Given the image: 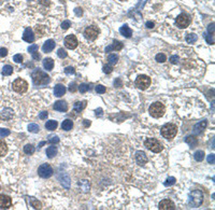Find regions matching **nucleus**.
Here are the masks:
<instances>
[{"instance_id": "0eeeda50", "label": "nucleus", "mask_w": 215, "mask_h": 210, "mask_svg": "<svg viewBox=\"0 0 215 210\" xmlns=\"http://www.w3.org/2000/svg\"><path fill=\"white\" fill-rule=\"evenodd\" d=\"M12 88H13L14 92L20 93V94H23V93H25L28 90V83L24 80V79L18 78L13 82Z\"/></svg>"}, {"instance_id": "09e8293b", "label": "nucleus", "mask_w": 215, "mask_h": 210, "mask_svg": "<svg viewBox=\"0 0 215 210\" xmlns=\"http://www.w3.org/2000/svg\"><path fill=\"white\" fill-rule=\"evenodd\" d=\"M70 26H71V22H70V21H65V22H62V28L64 30L69 29Z\"/></svg>"}, {"instance_id": "4d7b16f0", "label": "nucleus", "mask_w": 215, "mask_h": 210, "mask_svg": "<svg viewBox=\"0 0 215 210\" xmlns=\"http://www.w3.org/2000/svg\"><path fill=\"white\" fill-rule=\"evenodd\" d=\"M114 85H115V86H117V87H121V86L123 85V82H121V80L120 78H118V79H116V80H115V82H114Z\"/></svg>"}, {"instance_id": "79ce46f5", "label": "nucleus", "mask_w": 215, "mask_h": 210, "mask_svg": "<svg viewBox=\"0 0 215 210\" xmlns=\"http://www.w3.org/2000/svg\"><path fill=\"white\" fill-rule=\"evenodd\" d=\"M10 135V130L7 129V128H0V137L3 138V137H7Z\"/></svg>"}, {"instance_id": "a18cd8bd", "label": "nucleus", "mask_w": 215, "mask_h": 210, "mask_svg": "<svg viewBox=\"0 0 215 210\" xmlns=\"http://www.w3.org/2000/svg\"><path fill=\"white\" fill-rule=\"evenodd\" d=\"M65 73H66V74H74V73H75V69H74L73 67H71V66L66 67V68H65Z\"/></svg>"}, {"instance_id": "e2e57ef3", "label": "nucleus", "mask_w": 215, "mask_h": 210, "mask_svg": "<svg viewBox=\"0 0 215 210\" xmlns=\"http://www.w3.org/2000/svg\"><path fill=\"white\" fill-rule=\"evenodd\" d=\"M120 1H126V0H120Z\"/></svg>"}, {"instance_id": "4be33fe9", "label": "nucleus", "mask_w": 215, "mask_h": 210, "mask_svg": "<svg viewBox=\"0 0 215 210\" xmlns=\"http://www.w3.org/2000/svg\"><path fill=\"white\" fill-rule=\"evenodd\" d=\"M123 49V43L121 41H115L112 45H109L106 48V52H111V51H121Z\"/></svg>"}, {"instance_id": "f03ea898", "label": "nucleus", "mask_w": 215, "mask_h": 210, "mask_svg": "<svg viewBox=\"0 0 215 210\" xmlns=\"http://www.w3.org/2000/svg\"><path fill=\"white\" fill-rule=\"evenodd\" d=\"M161 136L165 137L166 139H173L175 136H176V133H177V127L176 125L172 124V123H167L161 127Z\"/></svg>"}, {"instance_id": "a211bd4d", "label": "nucleus", "mask_w": 215, "mask_h": 210, "mask_svg": "<svg viewBox=\"0 0 215 210\" xmlns=\"http://www.w3.org/2000/svg\"><path fill=\"white\" fill-rule=\"evenodd\" d=\"M66 94V87L62 84H57V85L54 87V95L57 97H62Z\"/></svg>"}, {"instance_id": "bf43d9fd", "label": "nucleus", "mask_w": 215, "mask_h": 210, "mask_svg": "<svg viewBox=\"0 0 215 210\" xmlns=\"http://www.w3.org/2000/svg\"><path fill=\"white\" fill-rule=\"evenodd\" d=\"M146 27L148 28H154V26H155V23L154 22H146Z\"/></svg>"}, {"instance_id": "c9c22d12", "label": "nucleus", "mask_w": 215, "mask_h": 210, "mask_svg": "<svg viewBox=\"0 0 215 210\" xmlns=\"http://www.w3.org/2000/svg\"><path fill=\"white\" fill-rule=\"evenodd\" d=\"M30 204H31V206L36 209L41 208V203L39 202V200H37L36 198H30Z\"/></svg>"}, {"instance_id": "2f4dec72", "label": "nucleus", "mask_w": 215, "mask_h": 210, "mask_svg": "<svg viewBox=\"0 0 215 210\" xmlns=\"http://www.w3.org/2000/svg\"><path fill=\"white\" fill-rule=\"evenodd\" d=\"M185 141H186V143H188L189 146H190V148H194V147L197 146V143H198L197 139H196L194 136H189V137H187V138L185 139Z\"/></svg>"}, {"instance_id": "5701e85b", "label": "nucleus", "mask_w": 215, "mask_h": 210, "mask_svg": "<svg viewBox=\"0 0 215 210\" xmlns=\"http://www.w3.org/2000/svg\"><path fill=\"white\" fill-rule=\"evenodd\" d=\"M43 67L44 69H46L48 71H51V70H53L54 68V60L53 58H50V57H46L43 59Z\"/></svg>"}, {"instance_id": "ddd939ff", "label": "nucleus", "mask_w": 215, "mask_h": 210, "mask_svg": "<svg viewBox=\"0 0 215 210\" xmlns=\"http://www.w3.org/2000/svg\"><path fill=\"white\" fill-rule=\"evenodd\" d=\"M158 208L161 209V210H172V209H175V205L174 203L172 202V200L170 199H163L161 200V202L159 203V206H158Z\"/></svg>"}, {"instance_id": "f257e3e1", "label": "nucleus", "mask_w": 215, "mask_h": 210, "mask_svg": "<svg viewBox=\"0 0 215 210\" xmlns=\"http://www.w3.org/2000/svg\"><path fill=\"white\" fill-rule=\"evenodd\" d=\"M31 78H32V82H34L36 86H45L51 82L50 76H48V73H45L44 71L39 69L34 70L32 72Z\"/></svg>"}, {"instance_id": "6e6d98bb", "label": "nucleus", "mask_w": 215, "mask_h": 210, "mask_svg": "<svg viewBox=\"0 0 215 210\" xmlns=\"http://www.w3.org/2000/svg\"><path fill=\"white\" fill-rule=\"evenodd\" d=\"M69 91L71 93H74L76 91V84L75 83H71L70 84V86H69Z\"/></svg>"}, {"instance_id": "4c0bfd02", "label": "nucleus", "mask_w": 215, "mask_h": 210, "mask_svg": "<svg viewBox=\"0 0 215 210\" xmlns=\"http://www.w3.org/2000/svg\"><path fill=\"white\" fill-rule=\"evenodd\" d=\"M57 55H58V57H60V58H66L67 56H68L67 52H66V50H65V49H62V48L58 49V51H57Z\"/></svg>"}, {"instance_id": "4468645a", "label": "nucleus", "mask_w": 215, "mask_h": 210, "mask_svg": "<svg viewBox=\"0 0 215 210\" xmlns=\"http://www.w3.org/2000/svg\"><path fill=\"white\" fill-rule=\"evenodd\" d=\"M23 40L28 42V43H32L34 41V31H32L31 28H26L23 34Z\"/></svg>"}, {"instance_id": "de8ad7c7", "label": "nucleus", "mask_w": 215, "mask_h": 210, "mask_svg": "<svg viewBox=\"0 0 215 210\" xmlns=\"http://www.w3.org/2000/svg\"><path fill=\"white\" fill-rule=\"evenodd\" d=\"M48 142L50 143H58L59 142V138H58L57 136H50L48 137Z\"/></svg>"}, {"instance_id": "7c9ffc66", "label": "nucleus", "mask_w": 215, "mask_h": 210, "mask_svg": "<svg viewBox=\"0 0 215 210\" xmlns=\"http://www.w3.org/2000/svg\"><path fill=\"white\" fill-rule=\"evenodd\" d=\"M117 62H118V56L116 54H110L108 56V63H109V65H116Z\"/></svg>"}, {"instance_id": "49530a36", "label": "nucleus", "mask_w": 215, "mask_h": 210, "mask_svg": "<svg viewBox=\"0 0 215 210\" xmlns=\"http://www.w3.org/2000/svg\"><path fill=\"white\" fill-rule=\"evenodd\" d=\"M13 60L15 63H17V64H20V63L23 62V55L22 54H16L13 56Z\"/></svg>"}, {"instance_id": "58836bf2", "label": "nucleus", "mask_w": 215, "mask_h": 210, "mask_svg": "<svg viewBox=\"0 0 215 210\" xmlns=\"http://www.w3.org/2000/svg\"><path fill=\"white\" fill-rule=\"evenodd\" d=\"M175 178H173V177H169V178H167V180L165 181V185L166 186H171L173 185V184L175 183Z\"/></svg>"}, {"instance_id": "2eb2a0df", "label": "nucleus", "mask_w": 215, "mask_h": 210, "mask_svg": "<svg viewBox=\"0 0 215 210\" xmlns=\"http://www.w3.org/2000/svg\"><path fill=\"white\" fill-rule=\"evenodd\" d=\"M135 161H137V163L139 165L144 166V165L148 163V157H146L145 153H144L143 151H138V152L135 153Z\"/></svg>"}, {"instance_id": "5fc2aeb1", "label": "nucleus", "mask_w": 215, "mask_h": 210, "mask_svg": "<svg viewBox=\"0 0 215 210\" xmlns=\"http://www.w3.org/2000/svg\"><path fill=\"white\" fill-rule=\"evenodd\" d=\"M74 13H75L76 16H82V14H83V10H82L81 8H75L74 9Z\"/></svg>"}, {"instance_id": "39448f33", "label": "nucleus", "mask_w": 215, "mask_h": 210, "mask_svg": "<svg viewBox=\"0 0 215 210\" xmlns=\"http://www.w3.org/2000/svg\"><path fill=\"white\" fill-rule=\"evenodd\" d=\"M144 146L154 153H159L162 151V146L156 138H148L144 142Z\"/></svg>"}, {"instance_id": "a19ab883", "label": "nucleus", "mask_w": 215, "mask_h": 210, "mask_svg": "<svg viewBox=\"0 0 215 210\" xmlns=\"http://www.w3.org/2000/svg\"><path fill=\"white\" fill-rule=\"evenodd\" d=\"M96 92H97L98 94H104V93L107 92L106 86H103V85H97V86H96Z\"/></svg>"}, {"instance_id": "052dcab7", "label": "nucleus", "mask_w": 215, "mask_h": 210, "mask_svg": "<svg viewBox=\"0 0 215 210\" xmlns=\"http://www.w3.org/2000/svg\"><path fill=\"white\" fill-rule=\"evenodd\" d=\"M95 112H96V115H97V116H99V115L101 116L102 115V109H97Z\"/></svg>"}, {"instance_id": "473e14b6", "label": "nucleus", "mask_w": 215, "mask_h": 210, "mask_svg": "<svg viewBox=\"0 0 215 210\" xmlns=\"http://www.w3.org/2000/svg\"><path fill=\"white\" fill-rule=\"evenodd\" d=\"M197 40H198V37H197V35H195V34H188L187 36H186V42H187V43L193 44Z\"/></svg>"}, {"instance_id": "7ed1b4c3", "label": "nucleus", "mask_w": 215, "mask_h": 210, "mask_svg": "<svg viewBox=\"0 0 215 210\" xmlns=\"http://www.w3.org/2000/svg\"><path fill=\"white\" fill-rule=\"evenodd\" d=\"M165 111H166L165 106H163V104H161L159 101H156V102H154V104H152L149 109V114H151L153 118H156V119L161 118V116L165 114Z\"/></svg>"}, {"instance_id": "c85d7f7f", "label": "nucleus", "mask_w": 215, "mask_h": 210, "mask_svg": "<svg viewBox=\"0 0 215 210\" xmlns=\"http://www.w3.org/2000/svg\"><path fill=\"white\" fill-rule=\"evenodd\" d=\"M28 130H29L30 133L37 134V133H39V130H40V126L38 124H36V123H30V124L28 125Z\"/></svg>"}, {"instance_id": "9d476101", "label": "nucleus", "mask_w": 215, "mask_h": 210, "mask_svg": "<svg viewBox=\"0 0 215 210\" xmlns=\"http://www.w3.org/2000/svg\"><path fill=\"white\" fill-rule=\"evenodd\" d=\"M175 24H176L177 27L182 28V29L188 27L189 24H190V16L186 13H181L175 20Z\"/></svg>"}, {"instance_id": "b1692460", "label": "nucleus", "mask_w": 215, "mask_h": 210, "mask_svg": "<svg viewBox=\"0 0 215 210\" xmlns=\"http://www.w3.org/2000/svg\"><path fill=\"white\" fill-rule=\"evenodd\" d=\"M56 153H57V147L51 146L46 149V156H48V158H53L54 156L56 155Z\"/></svg>"}, {"instance_id": "20e7f679", "label": "nucleus", "mask_w": 215, "mask_h": 210, "mask_svg": "<svg viewBox=\"0 0 215 210\" xmlns=\"http://www.w3.org/2000/svg\"><path fill=\"white\" fill-rule=\"evenodd\" d=\"M203 202V194L201 191L194 190L189 194V205L191 207H199Z\"/></svg>"}, {"instance_id": "ea45409f", "label": "nucleus", "mask_w": 215, "mask_h": 210, "mask_svg": "<svg viewBox=\"0 0 215 210\" xmlns=\"http://www.w3.org/2000/svg\"><path fill=\"white\" fill-rule=\"evenodd\" d=\"M88 90H89V86H88V84H86V83H82L81 85L79 86V91H80L81 93H86Z\"/></svg>"}, {"instance_id": "680f3d73", "label": "nucleus", "mask_w": 215, "mask_h": 210, "mask_svg": "<svg viewBox=\"0 0 215 210\" xmlns=\"http://www.w3.org/2000/svg\"><path fill=\"white\" fill-rule=\"evenodd\" d=\"M84 125H85L86 127H87V126L90 125V122H89V121H87V120H85V121H84Z\"/></svg>"}, {"instance_id": "dca6fc26", "label": "nucleus", "mask_w": 215, "mask_h": 210, "mask_svg": "<svg viewBox=\"0 0 215 210\" xmlns=\"http://www.w3.org/2000/svg\"><path fill=\"white\" fill-rule=\"evenodd\" d=\"M53 108L55 109L56 111L66 112L68 110V105H67L66 101H64V100H58V101L55 102V105L53 106Z\"/></svg>"}, {"instance_id": "3c124183", "label": "nucleus", "mask_w": 215, "mask_h": 210, "mask_svg": "<svg viewBox=\"0 0 215 210\" xmlns=\"http://www.w3.org/2000/svg\"><path fill=\"white\" fill-rule=\"evenodd\" d=\"M7 55H8V50L6 48L0 49V57H6Z\"/></svg>"}, {"instance_id": "423d86ee", "label": "nucleus", "mask_w": 215, "mask_h": 210, "mask_svg": "<svg viewBox=\"0 0 215 210\" xmlns=\"http://www.w3.org/2000/svg\"><path fill=\"white\" fill-rule=\"evenodd\" d=\"M135 85H137L138 88H140L142 91L146 90L151 85V78L149 76H146V74H140L135 79Z\"/></svg>"}, {"instance_id": "412c9836", "label": "nucleus", "mask_w": 215, "mask_h": 210, "mask_svg": "<svg viewBox=\"0 0 215 210\" xmlns=\"http://www.w3.org/2000/svg\"><path fill=\"white\" fill-rule=\"evenodd\" d=\"M13 110L12 109H4L3 111L0 113V119H2V120L4 121H8V120H11V119L13 118Z\"/></svg>"}, {"instance_id": "603ef678", "label": "nucleus", "mask_w": 215, "mask_h": 210, "mask_svg": "<svg viewBox=\"0 0 215 210\" xmlns=\"http://www.w3.org/2000/svg\"><path fill=\"white\" fill-rule=\"evenodd\" d=\"M48 111H42L40 114H39V119H41V120H45V119H48Z\"/></svg>"}, {"instance_id": "0e129e2a", "label": "nucleus", "mask_w": 215, "mask_h": 210, "mask_svg": "<svg viewBox=\"0 0 215 210\" xmlns=\"http://www.w3.org/2000/svg\"><path fill=\"white\" fill-rule=\"evenodd\" d=\"M0 189H1V188H0Z\"/></svg>"}, {"instance_id": "aec40b11", "label": "nucleus", "mask_w": 215, "mask_h": 210, "mask_svg": "<svg viewBox=\"0 0 215 210\" xmlns=\"http://www.w3.org/2000/svg\"><path fill=\"white\" fill-rule=\"evenodd\" d=\"M120 32L121 35H123L125 38H130L132 36V30L128 25H123L121 28H120Z\"/></svg>"}, {"instance_id": "a878e982", "label": "nucleus", "mask_w": 215, "mask_h": 210, "mask_svg": "<svg viewBox=\"0 0 215 210\" xmlns=\"http://www.w3.org/2000/svg\"><path fill=\"white\" fill-rule=\"evenodd\" d=\"M72 127H73V122H72L71 120H65L64 122H62V128L64 130H66V132L71 130Z\"/></svg>"}, {"instance_id": "8fccbe9b", "label": "nucleus", "mask_w": 215, "mask_h": 210, "mask_svg": "<svg viewBox=\"0 0 215 210\" xmlns=\"http://www.w3.org/2000/svg\"><path fill=\"white\" fill-rule=\"evenodd\" d=\"M179 56L177 55H173V56H171V57H170V63H171V64H177V63H179Z\"/></svg>"}, {"instance_id": "864d4df0", "label": "nucleus", "mask_w": 215, "mask_h": 210, "mask_svg": "<svg viewBox=\"0 0 215 210\" xmlns=\"http://www.w3.org/2000/svg\"><path fill=\"white\" fill-rule=\"evenodd\" d=\"M214 162H215L214 154H210V155L208 156V163H209V164H214Z\"/></svg>"}, {"instance_id": "72a5a7b5", "label": "nucleus", "mask_w": 215, "mask_h": 210, "mask_svg": "<svg viewBox=\"0 0 215 210\" xmlns=\"http://www.w3.org/2000/svg\"><path fill=\"white\" fill-rule=\"evenodd\" d=\"M24 152L27 154V155H31V154L34 153V147L32 144H26L24 147Z\"/></svg>"}, {"instance_id": "c03bdc74", "label": "nucleus", "mask_w": 215, "mask_h": 210, "mask_svg": "<svg viewBox=\"0 0 215 210\" xmlns=\"http://www.w3.org/2000/svg\"><path fill=\"white\" fill-rule=\"evenodd\" d=\"M38 49H39V46L37 45V44H31V45L28 48V52H29L30 54H32V53L37 52V51H38Z\"/></svg>"}, {"instance_id": "c756f323", "label": "nucleus", "mask_w": 215, "mask_h": 210, "mask_svg": "<svg viewBox=\"0 0 215 210\" xmlns=\"http://www.w3.org/2000/svg\"><path fill=\"white\" fill-rule=\"evenodd\" d=\"M13 73V67L10 66V65H6L2 68V74L3 76H11Z\"/></svg>"}, {"instance_id": "f3484780", "label": "nucleus", "mask_w": 215, "mask_h": 210, "mask_svg": "<svg viewBox=\"0 0 215 210\" xmlns=\"http://www.w3.org/2000/svg\"><path fill=\"white\" fill-rule=\"evenodd\" d=\"M54 48H55V41L50 39V40H46L44 42L43 46H42V51L44 53H50L54 50Z\"/></svg>"}, {"instance_id": "cd10ccee", "label": "nucleus", "mask_w": 215, "mask_h": 210, "mask_svg": "<svg viewBox=\"0 0 215 210\" xmlns=\"http://www.w3.org/2000/svg\"><path fill=\"white\" fill-rule=\"evenodd\" d=\"M8 153V146L2 139H0V156H4Z\"/></svg>"}, {"instance_id": "13d9d810", "label": "nucleus", "mask_w": 215, "mask_h": 210, "mask_svg": "<svg viewBox=\"0 0 215 210\" xmlns=\"http://www.w3.org/2000/svg\"><path fill=\"white\" fill-rule=\"evenodd\" d=\"M32 58H34V60H39L40 59V54L39 53H37V52H34V53H32Z\"/></svg>"}, {"instance_id": "f8f14e48", "label": "nucleus", "mask_w": 215, "mask_h": 210, "mask_svg": "<svg viewBox=\"0 0 215 210\" xmlns=\"http://www.w3.org/2000/svg\"><path fill=\"white\" fill-rule=\"evenodd\" d=\"M12 206V199L10 196L1 194L0 195V208L1 209H9Z\"/></svg>"}, {"instance_id": "9b49d317", "label": "nucleus", "mask_w": 215, "mask_h": 210, "mask_svg": "<svg viewBox=\"0 0 215 210\" xmlns=\"http://www.w3.org/2000/svg\"><path fill=\"white\" fill-rule=\"evenodd\" d=\"M79 41L76 39V37L74 35H68V36L65 38V45H66L67 49L69 50H73L78 46Z\"/></svg>"}, {"instance_id": "6e6552de", "label": "nucleus", "mask_w": 215, "mask_h": 210, "mask_svg": "<svg viewBox=\"0 0 215 210\" xmlns=\"http://www.w3.org/2000/svg\"><path fill=\"white\" fill-rule=\"evenodd\" d=\"M99 28L97 26H88L84 31V37L87 39L88 41H95L98 38V35H99Z\"/></svg>"}, {"instance_id": "393cba45", "label": "nucleus", "mask_w": 215, "mask_h": 210, "mask_svg": "<svg viewBox=\"0 0 215 210\" xmlns=\"http://www.w3.org/2000/svg\"><path fill=\"white\" fill-rule=\"evenodd\" d=\"M57 126H58V123L55 120H50L45 123V128L48 130H55L57 128Z\"/></svg>"}, {"instance_id": "6ab92c4d", "label": "nucleus", "mask_w": 215, "mask_h": 210, "mask_svg": "<svg viewBox=\"0 0 215 210\" xmlns=\"http://www.w3.org/2000/svg\"><path fill=\"white\" fill-rule=\"evenodd\" d=\"M207 125H208L207 121H202V122H199L198 124H196L195 127H194V134L200 135L203 132V129L207 127Z\"/></svg>"}, {"instance_id": "bb28decb", "label": "nucleus", "mask_w": 215, "mask_h": 210, "mask_svg": "<svg viewBox=\"0 0 215 210\" xmlns=\"http://www.w3.org/2000/svg\"><path fill=\"white\" fill-rule=\"evenodd\" d=\"M85 107H86L85 100H84V101H76L73 106V110L76 111V112H81L84 108H85Z\"/></svg>"}, {"instance_id": "1a4fd4ad", "label": "nucleus", "mask_w": 215, "mask_h": 210, "mask_svg": "<svg viewBox=\"0 0 215 210\" xmlns=\"http://www.w3.org/2000/svg\"><path fill=\"white\" fill-rule=\"evenodd\" d=\"M54 174V170L51 165L48 164H42L41 166H39L38 168V175L41 177V178L48 179L51 178Z\"/></svg>"}, {"instance_id": "f704fd0d", "label": "nucleus", "mask_w": 215, "mask_h": 210, "mask_svg": "<svg viewBox=\"0 0 215 210\" xmlns=\"http://www.w3.org/2000/svg\"><path fill=\"white\" fill-rule=\"evenodd\" d=\"M194 157H195V160L197 162H201V161H203V158H204V152L203 151H197V152L194 154Z\"/></svg>"}, {"instance_id": "37998d69", "label": "nucleus", "mask_w": 215, "mask_h": 210, "mask_svg": "<svg viewBox=\"0 0 215 210\" xmlns=\"http://www.w3.org/2000/svg\"><path fill=\"white\" fill-rule=\"evenodd\" d=\"M102 70H103L104 73L109 74V73H111V72L113 71V68L111 67V65H104V66L102 67Z\"/></svg>"}, {"instance_id": "e433bc0d", "label": "nucleus", "mask_w": 215, "mask_h": 210, "mask_svg": "<svg viewBox=\"0 0 215 210\" xmlns=\"http://www.w3.org/2000/svg\"><path fill=\"white\" fill-rule=\"evenodd\" d=\"M155 58H156V60H157L158 63H165L166 60H167V56H166L165 54H162V53L157 54Z\"/></svg>"}]
</instances>
